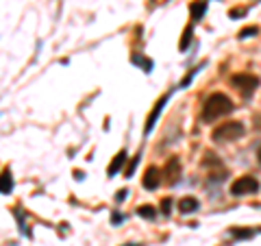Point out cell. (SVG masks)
Wrapping results in <instances>:
<instances>
[{"mask_svg": "<svg viewBox=\"0 0 261 246\" xmlns=\"http://www.w3.org/2000/svg\"><path fill=\"white\" fill-rule=\"evenodd\" d=\"M233 109H235V105L227 94H211L203 105V120L205 122H213V120L227 116Z\"/></svg>", "mask_w": 261, "mask_h": 246, "instance_id": "6da1fadb", "label": "cell"}, {"mask_svg": "<svg viewBox=\"0 0 261 246\" xmlns=\"http://www.w3.org/2000/svg\"><path fill=\"white\" fill-rule=\"evenodd\" d=\"M259 159H261V151H259Z\"/></svg>", "mask_w": 261, "mask_h": 246, "instance_id": "cb8c5ba5", "label": "cell"}, {"mask_svg": "<svg viewBox=\"0 0 261 246\" xmlns=\"http://www.w3.org/2000/svg\"><path fill=\"white\" fill-rule=\"evenodd\" d=\"M111 220H114V223L118 225V223H120V220H122V216H120V214H116V216H114V218H111Z\"/></svg>", "mask_w": 261, "mask_h": 246, "instance_id": "44dd1931", "label": "cell"}, {"mask_svg": "<svg viewBox=\"0 0 261 246\" xmlns=\"http://www.w3.org/2000/svg\"><path fill=\"white\" fill-rule=\"evenodd\" d=\"M257 129H261V116H257Z\"/></svg>", "mask_w": 261, "mask_h": 246, "instance_id": "7402d4cb", "label": "cell"}, {"mask_svg": "<svg viewBox=\"0 0 261 246\" xmlns=\"http://www.w3.org/2000/svg\"><path fill=\"white\" fill-rule=\"evenodd\" d=\"M246 133V127L242 122H222L220 127L213 129L211 137L216 142H231V140H237Z\"/></svg>", "mask_w": 261, "mask_h": 246, "instance_id": "7a4b0ae2", "label": "cell"}, {"mask_svg": "<svg viewBox=\"0 0 261 246\" xmlns=\"http://www.w3.org/2000/svg\"><path fill=\"white\" fill-rule=\"evenodd\" d=\"M244 13H246V9H231V17H233V20L237 15H244Z\"/></svg>", "mask_w": 261, "mask_h": 246, "instance_id": "d6986e66", "label": "cell"}, {"mask_svg": "<svg viewBox=\"0 0 261 246\" xmlns=\"http://www.w3.org/2000/svg\"><path fill=\"white\" fill-rule=\"evenodd\" d=\"M259 33V28L257 26H246V28H242L240 31V39H248V37H255V35Z\"/></svg>", "mask_w": 261, "mask_h": 246, "instance_id": "9a60e30c", "label": "cell"}, {"mask_svg": "<svg viewBox=\"0 0 261 246\" xmlns=\"http://www.w3.org/2000/svg\"><path fill=\"white\" fill-rule=\"evenodd\" d=\"M257 192H259V181L251 175H244L231 183V194L233 196H248V194H257Z\"/></svg>", "mask_w": 261, "mask_h": 246, "instance_id": "3957f363", "label": "cell"}, {"mask_svg": "<svg viewBox=\"0 0 261 246\" xmlns=\"http://www.w3.org/2000/svg\"><path fill=\"white\" fill-rule=\"evenodd\" d=\"M192 26H187L185 28V35H183V37H181V44H179V48H181V50H185V48L189 46V41H192Z\"/></svg>", "mask_w": 261, "mask_h": 246, "instance_id": "2e32d148", "label": "cell"}, {"mask_svg": "<svg viewBox=\"0 0 261 246\" xmlns=\"http://www.w3.org/2000/svg\"><path fill=\"white\" fill-rule=\"evenodd\" d=\"M229 233H231V236H233L235 240H248V238L255 236L253 229H242V227H235V229H231Z\"/></svg>", "mask_w": 261, "mask_h": 246, "instance_id": "7c38bea8", "label": "cell"}, {"mask_svg": "<svg viewBox=\"0 0 261 246\" xmlns=\"http://www.w3.org/2000/svg\"><path fill=\"white\" fill-rule=\"evenodd\" d=\"M205 11H207V2L205 0H196V2L189 4V13H192V20H200V17L205 15Z\"/></svg>", "mask_w": 261, "mask_h": 246, "instance_id": "9c48e42d", "label": "cell"}, {"mask_svg": "<svg viewBox=\"0 0 261 246\" xmlns=\"http://www.w3.org/2000/svg\"><path fill=\"white\" fill-rule=\"evenodd\" d=\"M124 161H127V151H120L116 155V159L109 164V177H114V175L120 172V168L124 166Z\"/></svg>", "mask_w": 261, "mask_h": 246, "instance_id": "30bf717a", "label": "cell"}, {"mask_svg": "<svg viewBox=\"0 0 261 246\" xmlns=\"http://www.w3.org/2000/svg\"><path fill=\"white\" fill-rule=\"evenodd\" d=\"M141 183H144L146 190H157V188H159V183H161V175H159V170H157L155 166H150V168L146 170L144 181H141Z\"/></svg>", "mask_w": 261, "mask_h": 246, "instance_id": "8992f818", "label": "cell"}, {"mask_svg": "<svg viewBox=\"0 0 261 246\" xmlns=\"http://www.w3.org/2000/svg\"><path fill=\"white\" fill-rule=\"evenodd\" d=\"M11 190H13V177H11L9 170H4L2 179H0V192L2 194H11Z\"/></svg>", "mask_w": 261, "mask_h": 246, "instance_id": "8fae6325", "label": "cell"}, {"mask_svg": "<svg viewBox=\"0 0 261 246\" xmlns=\"http://www.w3.org/2000/svg\"><path fill=\"white\" fill-rule=\"evenodd\" d=\"M137 214L141 216V218L152 220V218H155V207H150V205H141V207L137 209Z\"/></svg>", "mask_w": 261, "mask_h": 246, "instance_id": "5bb4252c", "label": "cell"}, {"mask_svg": "<svg viewBox=\"0 0 261 246\" xmlns=\"http://www.w3.org/2000/svg\"><path fill=\"white\" fill-rule=\"evenodd\" d=\"M200 209V203L198 199H194V196H185V199L179 201V212L181 214H194Z\"/></svg>", "mask_w": 261, "mask_h": 246, "instance_id": "ba28073f", "label": "cell"}, {"mask_svg": "<svg viewBox=\"0 0 261 246\" xmlns=\"http://www.w3.org/2000/svg\"><path fill=\"white\" fill-rule=\"evenodd\" d=\"M130 61L137 63V65H141V68H144V72H152V61H150V59H144V57L135 55L133 59H130Z\"/></svg>", "mask_w": 261, "mask_h": 246, "instance_id": "4fadbf2b", "label": "cell"}, {"mask_svg": "<svg viewBox=\"0 0 261 246\" xmlns=\"http://www.w3.org/2000/svg\"><path fill=\"white\" fill-rule=\"evenodd\" d=\"M124 196H127V190H120V194H118V201H122Z\"/></svg>", "mask_w": 261, "mask_h": 246, "instance_id": "ffe728a7", "label": "cell"}, {"mask_svg": "<svg viewBox=\"0 0 261 246\" xmlns=\"http://www.w3.org/2000/svg\"><path fill=\"white\" fill-rule=\"evenodd\" d=\"M15 218H17V225H20V231L26 236V233H28V229L24 227V218H22V212H20V209H15Z\"/></svg>", "mask_w": 261, "mask_h": 246, "instance_id": "e0dca14e", "label": "cell"}, {"mask_svg": "<svg viewBox=\"0 0 261 246\" xmlns=\"http://www.w3.org/2000/svg\"><path fill=\"white\" fill-rule=\"evenodd\" d=\"M170 205H172V201H170V199H163V201H161V212H163L165 216L170 214Z\"/></svg>", "mask_w": 261, "mask_h": 246, "instance_id": "ac0fdd59", "label": "cell"}, {"mask_svg": "<svg viewBox=\"0 0 261 246\" xmlns=\"http://www.w3.org/2000/svg\"><path fill=\"white\" fill-rule=\"evenodd\" d=\"M179 177H181V161H179V157H170L168 164H165V168H163L165 183H174Z\"/></svg>", "mask_w": 261, "mask_h": 246, "instance_id": "5b68a950", "label": "cell"}, {"mask_svg": "<svg viewBox=\"0 0 261 246\" xmlns=\"http://www.w3.org/2000/svg\"><path fill=\"white\" fill-rule=\"evenodd\" d=\"M231 85L237 87L244 96H248L259 87V79L253 74H235V76H231Z\"/></svg>", "mask_w": 261, "mask_h": 246, "instance_id": "277c9868", "label": "cell"}, {"mask_svg": "<svg viewBox=\"0 0 261 246\" xmlns=\"http://www.w3.org/2000/svg\"><path fill=\"white\" fill-rule=\"evenodd\" d=\"M127 246H141V244H127Z\"/></svg>", "mask_w": 261, "mask_h": 246, "instance_id": "603a6c76", "label": "cell"}, {"mask_svg": "<svg viewBox=\"0 0 261 246\" xmlns=\"http://www.w3.org/2000/svg\"><path fill=\"white\" fill-rule=\"evenodd\" d=\"M165 103H168V96H161V98H159V103L155 105V109H152L150 118H148L146 127H144V135H148L152 131V127H155V122H157V118H159V113H161V109L165 107Z\"/></svg>", "mask_w": 261, "mask_h": 246, "instance_id": "52a82bcc", "label": "cell"}]
</instances>
